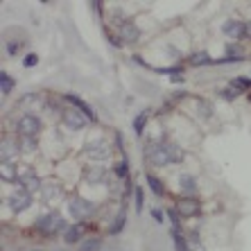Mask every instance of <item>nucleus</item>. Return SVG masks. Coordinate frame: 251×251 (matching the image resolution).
<instances>
[{
    "label": "nucleus",
    "instance_id": "obj_1",
    "mask_svg": "<svg viewBox=\"0 0 251 251\" xmlns=\"http://www.w3.org/2000/svg\"><path fill=\"white\" fill-rule=\"evenodd\" d=\"M147 158L154 165H172L183 161V150L175 143H156V145L147 147Z\"/></svg>",
    "mask_w": 251,
    "mask_h": 251
},
{
    "label": "nucleus",
    "instance_id": "obj_2",
    "mask_svg": "<svg viewBox=\"0 0 251 251\" xmlns=\"http://www.w3.org/2000/svg\"><path fill=\"white\" fill-rule=\"evenodd\" d=\"M34 228L41 235H54V233L66 231V222H64V217L59 215V213H54L52 210V213H43V215L36 217Z\"/></svg>",
    "mask_w": 251,
    "mask_h": 251
},
{
    "label": "nucleus",
    "instance_id": "obj_3",
    "mask_svg": "<svg viewBox=\"0 0 251 251\" xmlns=\"http://www.w3.org/2000/svg\"><path fill=\"white\" fill-rule=\"evenodd\" d=\"M68 213L75 217V220L84 222V220H88V217H93L95 206L91 204L88 199H84V197H73L68 201Z\"/></svg>",
    "mask_w": 251,
    "mask_h": 251
},
{
    "label": "nucleus",
    "instance_id": "obj_4",
    "mask_svg": "<svg viewBox=\"0 0 251 251\" xmlns=\"http://www.w3.org/2000/svg\"><path fill=\"white\" fill-rule=\"evenodd\" d=\"M16 131L23 136V138H34V136L41 131V120H39V116H34V113L23 116L16 123Z\"/></svg>",
    "mask_w": 251,
    "mask_h": 251
},
{
    "label": "nucleus",
    "instance_id": "obj_5",
    "mask_svg": "<svg viewBox=\"0 0 251 251\" xmlns=\"http://www.w3.org/2000/svg\"><path fill=\"white\" fill-rule=\"evenodd\" d=\"M64 123H66V127H68L70 131H82V129L88 125V118L84 116L79 109L68 106V109L64 111Z\"/></svg>",
    "mask_w": 251,
    "mask_h": 251
},
{
    "label": "nucleus",
    "instance_id": "obj_6",
    "mask_svg": "<svg viewBox=\"0 0 251 251\" xmlns=\"http://www.w3.org/2000/svg\"><path fill=\"white\" fill-rule=\"evenodd\" d=\"M29 206H32V193H27L25 188L14 190V193L9 195V208H12L14 213H23Z\"/></svg>",
    "mask_w": 251,
    "mask_h": 251
},
{
    "label": "nucleus",
    "instance_id": "obj_7",
    "mask_svg": "<svg viewBox=\"0 0 251 251\" xmlns=\"http://www.w3.org/2000/svg\"><path fill=\"white\" fill-rule=\"evenodd\" d=\"M84 152L88 154V158H93V161H104V158H109L111 150H109V145H106L104 140H91V143H86Z\"/></svg>",
    "mask_w": 251,
    "mask_h": 251
},
{
    "label": "nucleus",
    "instance_id": "obj_8",
    "mask_svg": "<svg viewBox=\"0 0 251 251\" xmlns=\"http://www.w3.org/2000/svg\"><path fill=\"white\" fill-rule=\"evenodd\" d=\"M18 183L27 190V193H34V190H41V181H39V176L32 168H25L23 172H18Z\"/></svg>",
    "mask_w": 251,
    "mask_h": 251
},
{
    "label": "nucleus",
    "instance_id": "obj_9",
    "mask_svg": "<svg viewBox=\"0 0 251 251\" xmlns=\"http://www.w3.org/2000/svg\"><path fill=\"white\" fill-rule=\"evenodd\" d=\"M175 210L181 217H197L199 215V201L195 197H183L176 201Z\"/></svg>",
    "mask_w": 251,
    "mask_h": 251
},
{
    "label": "nucleus",
    "instance_id": "obj_10",
    "mask_svg": "<svg viewBox=\"0 0 251 251\" xmlns=\"http://www.w3.org/2000/svg\"><path fill=\"white\" fill-rule=\"evenodd\" d=\"M84 233H86V226H84V222H77V224H70V226H66L64 231V242L66 245H77V242H84Z\"/></svg>",
    "mask_w": 251,
    "mask_h": 251
},
{
    "label": "nucleus",
    "instance_id": "obj_11",
    "mask_svg": "<svg viewBox=\"0 0 251 251\" xmlns=\"http://www.w3.org/2000/svg\"><path fill=\"white\" fill-rule=\"evenodd\" d=\"M18 152H21V145H18L16 140H9V138L2 140V147H0V158H2V163H16Z\"/></svg>",
    "mask_w": 251,
    "mask_h": 251
},
{
    "label": "nucleus",
    "instance_id": "obj_12",
    "mask_svg": "<svg viewBox=\"0 0 251 251\" xmlns=\"http://www.w3.org/2000/svg\"><path fill=\"white\" fill-rule=\"evenodd\" d=\"M222 34L228 39H242L245 36V23L238 21V18H228L222 23Z\"/></svg>",
    "mask_w": 251,
    "mask_h": 251
},
{
    "label": "nucleus",
    "instance_id": "obj_13",
    "mask_svg": "<svg viewBox=\"0 0 251 251\" xmlns=\"http://www.w3.org/2000/svg\"><path fill=\"white\" fill-rule=\"evenodd\" d=\"M118 34H120V43H136L140 39V29L136 27L134 23L125 21V23H120V27H118Z\"/></svg>",
    "mask_w": 251,
    "mask_h": 251
},
{
    "label": "nucleus",
    "instance_id": "obj_14",
    "mask_svg": "<svg viewBox=\"0 0 251 251\" xmlns=\"http://www.w3.org/2000/svg\"><path fill=\"white\" fill-rule=\"evenodd\" d=\"M84 181L91 183V186H100V183L109 181V175H106L104 168H88L86 172H84Z\"/></svg>",
    "mask_w": 251,
    "mask_h": 251
},
{
    "label": "nucleus",
    "instance_id": "obj_15",
    "mask_svg": "<svg viewBox=\"0 0 251 251\" xmlns=\"http://www.w3.org/2000/svg\"><path fill=\"white\" fill-rule=\"evenodd\" d=\"M70 102V104H75V109H79V111L84 113V116L88 118V120H95V113H93V109H91V106L86 104V102H84V100H79L77 98V95H68V98H66Z\"/></svg>",
    "mask_w": 251,
    "mask_h": 251
},
{
    "label": "nucleus",
    "instance_id": "obj_16",
    "mask_svg": "<svg viewBox=\"0 0 251 251\" xmlns=\"http://www.w3.org/2000/svg\"><path fill=\"white\" fill-rule=\"evenodd\" d=\"M179 188L188 195H195L197 193V179H195L193 175H181L179 176Z\"/></svg>",
    "mask_w": 251,
    "mask_h": 251
},
{
    "label": "nucleus",
    "instance_id": "obj_17",
    "mask_svg": "<svg viewBox=\"0 0 251 251\" xmlns=\"http://www.w3.org/2000/svg\"><path fill=\"white\" fill-rule=\"evenodd\" d=\"M0 176H2V181H18L16 163H2L0 161Z\"/></svg>",
    "mask_w": 251,
    "mask_h": 251
},
{
    "label": "nucleus",
    "instance_id": "obj_18",
    "mask_svg": "<svg viewBox=\"0 0 251 251\" xmlns=\"http://www.w3.org/2000/svg\"><path fill=\"white\" fill-rule=\"evenodd\" d=\"M125 224H127V213H125V210H120V213H118V217H116V222L109 226V233H111V235H118V233H120V231L125 228Z\"/></svg>",
    "mask_w": 251,
    "mask_h": 251
},
{
    "label": "nucleus",
    "instance_id": "obj_19",
    "mask_svg": "<svg viewBox=\"0 0 251 251\" xmlns=\"http://www.w3.org/2000/svg\"><path fill=\"white\" fill-rule=\"evenodd\" d=\"M79 251H102V238H86L79 245Z\"/></svg>",
    "mask_w": 251,
    "mask_h": 251
},
{
    "label": "nucleus",
    "instance_id": "obj_20",
    "mask_svg": "<svg viewBox=\"0 0 251 251\" xmlns=\"http://www.w3.org/2000/svg\"><path fill=\"white\" fill-rule=\"evenodd\" d=\"M147 183H150V188H152V193H154V195H158V197H161V195L165 193V186H163V181H161L158 176L147 175Z\"/></svg>",
    "mask_w": 251,
    "mask_h": 251
},
{
    "label": "nucleus",
    "instance_id": "obj_21",
    "mask_svg": "<svg viewBox=\"0 0 251 251\" xmlns=\"http://www.w3.org/2000/svg\"><path fill=\"white\" fill-rule=\"evenodd\" d=\"M14 84H16V82L9 77V73H7V70H2V73H0V88H2V93H5V95L9 93V91L14 88Z\"/></svg>",
    "mask_w": 251,
    "mask_h": 251
},
{
    "label": "nucleus",
    "instance_id": "obj_22",
    "mask_svg": "<svg viewBox=\"0 0 251 251\" xmlns=\"http://www.w3.org/2000/svg\"><path fill=\"white\" fill-rule=\"evenodd\" d=\"M41 193H43L46 199H57L59 195H61V188H59L57 183H48V186L41 188Z\"/></svg>",
    "mask_w": 251,
    "mask_h": 251
},
{
    "label": "nucleus",
    "instance_id": "obj_23",
    "mask_svg": "<svg viewBox=\"0 0 251 251\" xmlns=\"http://www.w3.org/2000/svg\"><path fill=\"white\" fill-rule=\"evenodd\" d=\"M190 64L193 66H206V64H213V59L208 57V52H195L190 57Z\"/></svg>",
    "mask_w": 251,
    "mask_h": 251
},
{
    "label": "nucleus",
    "instance_id": "obj_24",
    "mask_svg": "<svg viewBox=\"0 0 251 251\" xmlns=\"http://www.w3.org/2000/svg\"><path fill=\"white\" fill-rule=\"evenodd\" d=\"M147 118H150V111H143L138 118L134 120V131L138 136H143V129H145V125H147Z\"/></svg>",
    "mask_w": 251,
    "mask_h": 251
},
{
    "label": "nucleus",
    "instance_id": "obj_25",
    "mask_svg": "<svg viewBox=\"0 0 251 251\" xmlns=\"http://www.w3.org/2000/svg\"><path fill=\"white\" fill-rule=\"evenodd\" d=\"M172 238H175L176 251H188V242H186V238L181 235V231H175V228H172Z\"/></svg>",
    "mask_w": 251,
    "mask_h": 251
},
{
    "label": "nucleus",
    "instance_id": "obj_26",
    "mask_svg": "<svg viewBox=\"0 0 251 251\" xmlns=\"http://www.w3.org/2000/svg\"><path fill=\"white\" fill-rule=\"evenodd\" d=\"M18 145H21V152L23 154H32L36 150V140L34 138H23Z\"/></svg>",
    "mask_w": 251,
    "mask_h": 251
},
{
    "label": "nucleus",
    "instance_id": "obj_27",
    "mask_svg": "<svg viewBox=\"0 0 251 251\" xmlns=\"http://www.w3.org/2000/svg\"><path fill=\"white\" fill-rule=\"evenodd\" d=\"M226 57H233V59H245L242 57V48L238 43H228L226 46Z\"/></svg>",
    "mask_w": 251,
    "mask_h": 251
},
{
    "label": "nucleus",
    "instance_id": "obj_28",
    "mask_svg": "<svg viewBox=\"0 0 251 251\" xmlns=\"http://www.w3.org/2000/svg\"><path fill=\"white\" fill-rule=\"evenodd\" d=\"M143 201H145L143 188H136V213H143Z\"/></svg>",
    "mask_w": 251,
    "mask_h": 251
},
{
    "label": "nucleus",
    "instance_id": "obj_29",
    "mask_svg": "<svg viewBox=\"0 0 251 251\" xmlns=\"http://www.w3.org/2000/svg\"><path fill=\"white\" fill-rule=\"evenodd\" d=\"M116 172H118V175H120V176H127V172H129L127 156H125V158H123V163H120V165H118V168H116Z\"/></svg>",
    "mask_w": 251,
    "mask_h": 251
},
{
    "label": "nucleus",
    "instance_id": "obj_30",
    "mask_svg": "<svg viewBox=\"0 0 251 251\" xmlns=\"http://www.w3.org/2000/svg\"><path fill=\"white\" fill-rule=\"evenodd\" d=\"M23 64L25 66H36V64H39V57H36V54H27Z\"/></svg>",
    "mask_w": 251,
    "mask_h": 251
},
{
    "label": "nucleus",
    "instance_id": "obj_31",
    "mask_svg": "<svg viewBox=\"0 0 251 251\" xmlns=\"http://www.w3.org/2000/svg\"><path fill=\"white\" fill-rule=\"evenodd\" d=\"M152 217H154V222H163V213H161L158 208L152 210Z\"/></svg>",
    "mask_w": 251,
    "mask_h": 251
},
{
    "label": "nucleus",
    "instance_id": "obj_32",
    "mask_svg": "<svg viewBox=\"0 0 251 251\" xmlns=\"http://www.w3.org/2000/svg\"><path fill=\"white\" fill-rule=\"evenodd\" d=\"M245 36L247 39H251V21L249 23H245Z\"/></svg>",
    "mask_w": 251,
    "mask_h": 251
}]
</instances>
